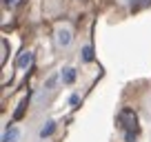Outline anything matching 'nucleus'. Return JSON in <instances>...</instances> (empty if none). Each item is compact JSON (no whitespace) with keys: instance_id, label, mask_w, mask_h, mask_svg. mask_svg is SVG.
Listing matches in <instances>:
<instances>
[{"instance_id":"nucleus-2","label":"nucleus","mask_w":151,"mask_h":142,"mask_svg":"<svg viewBox=\"0 0 151 142\" xmlns=\"http://www.w3.org/2000/svg\"><path fill=\"white\" fill-rule=\"evenodd\" d=\"M71 40H73V36H71V29L60 27V29L56 31V44H58V47H69Z\"/></svg>"},{"instance_id":"nucleus-8","label":"nucleus","mask_w":151,"mask_h":142,"mask_svg":"<svg viewBox=\"0 0 151 142\" xmlns=\"http://www.w3.org/2000/svg\"><path fill=\"white\" fill-rule=\"evenodd\" d=\"M58 78H60V76H49V80L45 82V89H49V91H51V89H56V82H58Z\"/></svg>"},{"instance_id":"nucleus-11","label":"nucleus","mask_w":151,"mask_h":142,"mask_svg":"<svg viewBox=\"0 0 151 142\" xmlns=\"http://www.w3.org/2000/svg\"><path fill=\"white\" fill-rule=\"evenodd\" d=\"M24 107H27V100H22V102H20V107H18V109H16V113H14V118H16V120H18V118H20V115H22V111H24Z\"/></svg>"},{"instance_id":"nucleus-4","label":"nucleus","mask_w":151,"mask_h":142,"mask_svg":"<svg viewBox=\"0 0 151 142\" xmlns=\"http://www.w3.org/2000/svg\"><path fill=\"white\" fill-rule=\"evenodd\" d=\"M18 138H20V131L16 127H9L2 133V142H18Z\"/></svg>"},{"instance_id":"nucleus-5","label":"nucleus","mask_w":151,"mask_h":142,"mask_svg":"<svg viewBox=\"0 0 151 142\" xmlns=\"http://www.w3.org/2000/svg\"><path fill=\"white\" fill-rule=\"evenodd\" d=\"M60 78H62V82H65V85H73V80H76V69H71V67L62 69Z\"/></svg>"},{"instance_id":"nucleus-12","label":"nucleus","mask_w":151,"mask_h":142,"mask_svg":"<svg viewBox=\"0 0 151 142\" xmlns=\"http://www.w3.org/2000/svg\"><path fill=\"white\" fill-rule=\"evenodd\" d=\"M16 2H18V0H5V5H7V7H14Z\"/></svg>"},{"instance_id":"nucleus-10","label":"nucleus","mask_w":151,"mask_h":142,"mask_svg":"<svg viewBox=\"0 0 151 142\" xmlns=\"http://www.w3.org/2000/svg\"><path fill=\"white\" fill-rule=\"evenodd\" d=\"M138 131H124V142H136Z\"/></svg>"},{"instance_id":"nucleus-1","label":"nucleus","mask_w":151,"mask_h":142,"mask_svg":"<svg viewBox=\"0 0 151 142\" xmlns=\"http://www.w3.org/2000/svg\"><path fill=\"white\" fill-rule=\"evenodd\" d=\"M120 127L124 131H138V115L133 109H122L120 111Z\"/></svg>"},{"instance_id":"nucleus-3","label":"nucleus","mask_w":151,"mask_h":142,"mask_svg":"<svg viewBox=\"0 0 151 142\" xmlns=\"http://www.w3.org/2000/svg\"><path fill=\"white\" fill-rule=\"evenodd\" d=\"M31 62H33V51H22L18 56V69H22V71H27L29 67H31Z\"/></svg>"},{"instance_id":"nucleus-6","label":"nucleus","mask_w":151,"mask_h":142,"mask_svg":"<svg viewBox=\"0 0 151 142\" xmlns=\"http://www.w3.org/2000/svg\"><path fill=\"white\" fill-rule=\"evenodd\" d=\"M53 131H56V122L51 120V122H47V127H42V131H40V138L45 140V138H49Z\"/></svg>"},{"instance_id":"nucleus-9","label":"nucleus","mask_w":151,"mask_h":142,"mask_svg":"<svg viewBox=\"0 0 151 142\" xmlns=\"http://www.w3.org/2000/svg\"><path fill=\"white\" fill-rule=\"evenodd\" d=\"M151 5V0H133L131 2V9H142V7Z\"/></svg>"},{"instance_id":"nucleus-7","label":"nucleus","mask_w":151,"mask_h":142,"mask_svg":"<svg viewBox=\"0 0 151 142\" xmlns=\"http://www.w3.org/2000/svg\"><path fill=\"white\" fill-rule=\"evenodd\" d=\"M82 60H85V62H91V60H93V49H91L89 44L82 49Z\"/></svg>"}]
</instances>
